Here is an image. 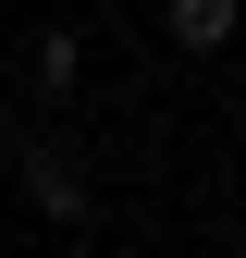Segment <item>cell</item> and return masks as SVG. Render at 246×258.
<instances>
[{"label": "cell", "instance_id": "obj_1", "mask_svg": "<svg viewBox=\"0 0 246 258\" xmlns=\"http://www.w3.org/2000/svg\"><path fill=\"white\" fill-rule=\"evenodd\" d=\"M25 197H37L49 221H86V172H74L61 148H25Z\"/></svg>", "mask_w": 246, "mask_h": 258}, {"label": "cell", "instance_id": "obj_3", "mask_svg": "<svg viewBox=\"0 0 246 258\" xmlns=\"http://www.w3.org/2000/svg\"><path fill=\"white\" fill-rule=\"evenodd\" d=\"M74 74H86V37H74V25H49V37H37V86H49V99H74Z\"/></svg>", "mask_w": 246, "mask_h": 258}, {"label": "cell", "instance_id": "obj_2", "mask_svg": "<svg viewBox=\"0 0 246 258\" xmlns=\"http://www.w3.org/2000/svg\"><path fill=\"white\" fill-rule=\"evenodd\" d=\"M160 25H172V49H197V61H209V49H234V25H246V13H234V0H172Z\"/></svg>", "mask_w": 246, "mask_h": 258}]
</instances>
